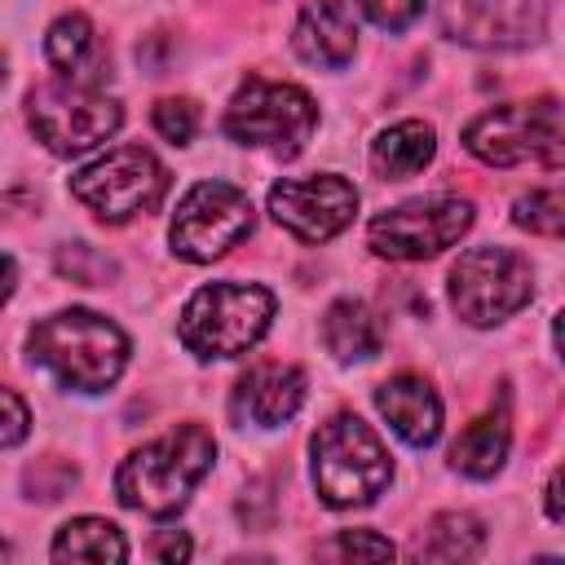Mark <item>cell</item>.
I'll list each match as a JSON object with an SVG mask.
<instances>
[{
	"label": "cell",
	"mask_w": 565,
	"mask_h": 565,
	"mask_svg": "<svg viewBox=\"0 0 565 565\" xmlns=\"http://www.w3.org/2000/svg\"><path fill=\"white\" fill-rule=\"evenodd\" d=\"M380 415L393 424V433L411 446H433L441 437V402L419 375H393L375 388Z\"/></svg>",
	"instance_id": "cell-16"
},
{
	"label": "cell",
	"mask_w": 565,
	"mask_h": 565,
	"mask_svg": "<svg viewBox=\"0 0 565 565\" xmlns=\"http://www.w3.org/2000/svg\"><path fill=\"white\" fill-rule=\"evenodd\" d=\"M291 40L309 66L340 71L358 49V22H353L349 0H305Z\"/></svg>",
	"instance_id": "cell-15"
},
{
	"label": "cell",
	"mask_w": 565,
	"mask_h": 565,
	"mask_svg": "<svg viewBox=\"0 0 565 565\" xmlns=\"http://www.w3.org/2000/svg\"><path fill=\"white\" fill-rule=\"evenodd\" d=\"M212 455H216V446H212V433L203 424H181V428L146 441L115 472L119 503H128L137 512H150V516L181 512L190 490L207 477Z\"/></svg>",
	"instance_id": "cell-1"
},
{
	"label": "cell",
	"mask_w": 565,
	"mask_h": 565,
	"mask_svg": "<svg viewBox=\"0 0 565 565\" xmlns=\"http://www.w3.org/2000/svg\"><path fill=\"white\" fill-rule=\"evenodd\" d=\"M13 282H18V269H13V260L0 252V305L13 296Z\"/></svg>",
	"instance_id": "cell-29"
},
{
	"label": "cell",
	"mask_w": 565,
	"mask_h": 565,
	"mask_svg": "<svg viewBox=\"0 0 565 565\" xmlns=\"http://www.w3.org/2000/svg\"><path fill=\"white\" fill-rule=\"evenodd\" d=\"M274 318V296L256 282H212L199 287L181 313V340L199 358L247 353Z\"/></svg>",
	"instance_id": "cell-4"
},
{
	"label": "cell",
	"mask_w": 565,
	"mask_h": 565,
	"mask_svg": "<svg viewBox=\"0 0 565 565\" xmlns=\"http://www.w3.org/2000/svg\"><path fill=\"white\" fill-rule=\"evenodd\" d=\"M358 4L366 9V18H371L375 26H384V31H402V26H411V22L424 13L428 0H358Z\"/></svg>",
	"instance_id": "cell-25"
},
{
	"label": "cell",
	"mask_w": 565,
	"mask_h": 565,
	"mask_svg": "<svg viewBox=\"0 0 565 565\" xmlns=\"http://www.w3.org/2000/svg\"><path fill=\"white\" fill-rule=\"evenodd\" d=\"M154 128L159 137H168L172 146H185L199 132V106L190 97H163L154 106Z\"/></svg>",
	"instance_id": "cell-24"
},
{
	"label": "cell",
	"mask_w": 565,
	"mask_h": 565,
	"mask_svg": "<svg viewBox=\"0 0 565 565\" xmlns=\"http://www.w3.org/2000/svg\"><path fill=\"white\" fill-rule=\"evenodd\" d=\"M388 450L358 415H335L313 437V486L327 508L371 503L388 486Z\"/></svg>",
	"instance_id": "cell-3"
},
{
	"label": "cell",
	"mask_w": 565,
	"mask_h": 565,
	"mask_svg": "<svg viewBox=\"0 0 565 565\" xmlns=\"http://www.w3.org/2000/svg\"><path fill=\"white\" fill-rule=\"evenodd\" d=\"M331 556H366V561H388L393 556V543L388 539H375V534H366V530H344L331 547H327Z\"/></svg>",
	"instance_id": "cell-27"
},
{
	"label": "cell",
	"mask_w": 565,
	"mask_h": 565,
	"mask_svg": "<svg viewBox=\"0 0 565 565\" xmlns=\"http://www.w3.org/2000/svg\"><path fill=\"white\" fill-rule=\"evenodd\" d=\"M547 516L561 521V472H552V481H547Z\"/></svg>",
	"instance_id": "cell-30"
},
{
	"label": "cell",
	"mask_w": 565,
	"mask_h": 565,
	"mask_svg": "<svg viewBox=\"0 0 565 565\" xmlns=\"http://www.w3.org/2000/svg\"><path fill=\"white\" fill-rule=\"evenodd\" d=\"M26 115L35 137L53 150V154H84L93 146H102L115 128H119V106L97 93L84 79H44L31 88L26 97Z\"/></svg>",
	"instance_id": "cell-6"
},
{
	"label": "cell",
	"mask_w": 565,
	"mask_h": 565,
	"mask_svg": "<svg viewBox=\"0 0 565 565\" xmlns=\"http://www.w3.org/2000/svg\"><path fill=\"white\" fill-rule=\"evenodd\" d=\"M463 146L494 163V168H516V163H547L561 168V102L539 97V102H512L477 115L463 128Z\"/></svg>",
	"instance_id": "cell-5"
},
{
	"label": "cell",
	"mask_w": 565,
	"mask_h": 565,
	"mask_svg": "<svg viewBox=\"0 0 565 565\" xmlns=\"http://www.w3.org/2000/svg\"><path fill=\"white\" fill-rule=\"evenodd\" d=\"M31 358L44 362L66 388L97 393L119 380L128 340L110 318L93 309H62L31 327Z\"/></svg>",
	"instance_id": "cell-2"
},
{
	"label": "cell",
	"mask_w": 565,
	"mask_h": 565,
	"mask_svg": "<svg viewBox=\"0 0 565 565\" xmlns=\"http://www.w3.org/2000/svg\"><path fill=\"white\" fill-rule=\"evenodd\" d=\"M472 225V207L455 194H428L411 199L402 207H388L371 221L366 238L388 260H424L446 252L463 230Z\"/></svg>",
	"instance_id": "cell-11"
},
{
	"label": "cell",
	"mask_w": 565,
	"mask_h": 565,
	"mask_svg": "<svg viewBox=\"0 0 565 565\" xmlns=\"http://www.w3.org/2000/svg\"><path fill=\"white\" fill-rule=\"evenodd\" d=\"M168 190L163 163L146 146H115L97 163L71 177V194L93 207L102 221H128L150 212Z\"/></svg>",
	"instance_id": "cell-9"
},
{
	"label": "cell",
	"mask_w": 565,
	"mask_h": 565,
	"mask_svg": "<svg viewBox=\"0 0 565 565\" xmlns=\"http://www.w3.org/2000/svg\"><path fill=\"white\" fill-rule=\"evenodd\" d=\"M508 441H512V428H508V415H481L477 424H468L459 433V441L450 446V463L468 477H494L503 455H508Z\"/></svg>",
	"instance_id": "cell-20"
},
{
	"label": "cell",
	"mask_w": 565,
	"mask_h": 565,
	"mask_svg": "<svg viewBox=\"0 0 565 565\" xmlns=\"http://www.w3.org/2000/svg\"><path fill=\"white\" fill-rule=\"evenodd\" d=\"M305 402V371L296 362H256L234 388V415L260 428L287 424Z\"/></svg>",
	"instance_id": "cell-14"
},
{
	"label": "cell",
	"mask_w": 565,
	"mask_h": 565,
	"mask_svg": "<svg viewBox=\"0 0 565 565\" xmlns=\"http://www.w3.org/2000/svg\"><path fill=\"white\" fill-rule=\"evenodd\" d=\"M313 124H318L313 97L296 84H274V79H247L225 110V132L234 141L269 146L282 159L305 150V141L313 137Z\"/></svg>",
	"instance_id": "cell-7"
},
{
	"label": "cell",
	"mask_w": 565,
	"mask_h": 565,
	"mask_svg": "<svg viewBox=\"0 0 565 565\" xmlns=\"http://www.w3.org/2000/svg\"><path fill=\"white\" fill-rule=\"evenodd\" d=\"M150 552H154L159 561H185V556H190V539H185L181 530H168V534H159V539L150 543Z\"/></svg>",
	"instance_id": "cell-28"
},
{
	"label": "cell",
	"mask_w": 565,
	"mask_h": 565,
	"mask_svg": "<svg viewBox=\"0 0 565 565\" xmlns=\"http://www.w3.org/2000/svg\"><path fill=\"white\" fill-rule=\"evenodd\" d=\"M512 221L521 230H530V234L556 238L561 225H565V199H561V190H530V194H521Z\"/></svg>",
	"instance_id": "cell-23"
},
{
	"label": "cell",
	"mask_w": 565,
	"mask_h": 565,
	"mask_svg": "<svg viewBox=\"0 0 565 565\" xmlns=\"http://www.w3.org/2000/svg\"><path fill=\"white\" fill-rule=\"evenodd\" d=\"M547 0H450L455 35L486 49H512L543 31Z\"/></svg>",
	"instance_id": "cell-13"
},
{
	"label": "cell",
	"mask_w": 565,
	"mask_h": 565,
	"mask_svg": "<svg viewBox=\"0 0 565 565\" xmlns=\"http://www.w3.org/2000/svg\"><path fill=\"white\" fill-rule=\"evenodd\" d=\"M0 556H9V543H4V539H0Z\"/></svg>",
	"instance_id": "cell-31"
},
{
	"label": "cell",
	"mask_w": 565,
	"mask_h": 565,
	"mask_svg": "<svg viewBox=\"0 0 565 565\" xmlns=\"http://www.w3.org/2000/svg\"><path fill=\"white\" fill-rule=\"evenodd\" d=\"M53 556L57 561H124L128 543H124L119 525H110L102 516H79V521H66L57 530Z\"/></svg>",
	"instance_id": "cell-22"
},
{
	"label": "cell",
	"mask_w": 565,
	"mask_h": 565,
	"mask_svg": "<svg viewBox=\"0 0 565 565\" xmlns=\"http://www.w3.org/2000/svg\"><path fill=\"white\" fill-rule=\"evenodd\" d=\"M322 344L340 358V362H362L375 358L384 344V331L375 322V313L362 300H335L322 318Z\"/></svg>",
	"instance_id": "cell-17"
},
{
	"label": "cell",
	"mask_w": 565,
	"mask_h": 565,
	"mask_svg": "<svg viewBox=\"0 0 565 565\" xmlns=\"http://www.w3.org/2000/svg\"><path fill=\"white\" fill-rule=\"evenodd\" d=\"M44 53H49V62L57 66V75L88 84L93 66H97V57H102V44H97V31H93V22H88L84 13H62V18L49 26Z\"/></svg>",
	"instance_id": "cell-19"
},
{
	"label": "cell",
	"mask_w": 565,
	"mask_h": 565,
	"mask_svg": "<svg viewBox=\"0 0 565 565\" xmlns=\"http://www.w3.org/2000/svg\"><path fill=\"white\" fill-rule=\"evenodd\" d=\"M437 141H433V128L419 124V119H402L393 124L388 132H380L371 141V168L384 177V181H402L411 172H419L428 159H433Z\"/></svg>",
	"instance_id": "cell-18"
},
{
	"label": "cell",
	"mask_w": 565,
	"mask_h": 565,
	"mask_svg": "<svg viewBox=\"0 0 565 565\" xmlns=\"http://www.w3.org/2000/svg\"><path fill=\"white\" fill-rule=\"evenodd\" d=\"M0 84H4V62H0Z\"/></svg>",
	"instance_id": "cell-32"
},
{
	"label": "cell",
	"mask_w": 565,
	"mask_h": 565,
	"mask_svg": "<svg viewBox=\"0 0 565 565\" xmlns=\"http://www.w3.org/2000/svg\"><path fill=\"white\" fill-rule=\"evenodd\" d=\"M530 260L512 247H472L450 269V305L463 322L490 327L530 300Z\"/></svg>",
	"instance_id": "cell-8"
},
{
	"label": "cell",
	"mask_w": 565,
	"mask_h": 565,
	"mask_svg": "<svg viewBox=\"0 0 565 565\" xmlns=\"http://www.w3.org/2000/svg\"><path fill=\"white\" fill-rule=\"evenodd\" d=\"M252 234V199L230 181H199L172 216V252L185 260H216Z\"/></svg>",
	"instance_id": "cell-10"
},
{
	"label": "cell",
	"mask_w": 565,
	"mask_h": 565,
	"mask_svg": "<svg viewBox=\"0 0 565 565\" xmlns=\"http://www.w3.org/2000/svg\"><path fill=\"white\" fill-rule=\"evenodd\" d=\"M486 547V525L472 512H441L428 521V534L419 539L415 556L424 561H472Z\"/></svg>",
	"instance_id": "cell-21"
},
{
	"label": "cell",
	"mask_w": 565,
	"mask_h": 565,
	"mask_svg": "<svg viewBox=\"0 0 565 565\" xmlns=\"http://www.w3.org/2000/svg\"><path fill=\"white\" fill-rule=\"evenodd\" d=\"M26 428H31L26 402H22L13 388L0 384V446H18V441L26 437Z\"/></svg>",
	"instance_id": "cell-26"
},
{
	"label": "cell",
	"mask_w": 565,
	"mask_h": 565,
	"mask_svg": "<svg viewBox=\"0 0 565 565\" xmlns=\"http://www.w3.org/2000/svg\"><path fill=\"white\" fill-rule=\"evenodd\" d=\"M269 212L282 230L305 243H327L340 234L358 212V190L344 177L313 172V177H282L269 190Z\"/></svg>",
	"instance_id": "cell-12"
}]
</instances>
